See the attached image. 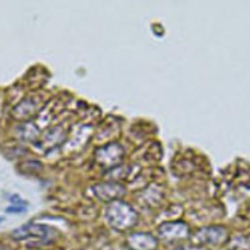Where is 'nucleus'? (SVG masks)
<instances>
[{"label": "nucleus", "instance_id": "3", "mask_svg": "<svg viewBox=\"0 0 250 250\" xmlns=\"http://www.w3.org/2000/svg\"><path fill=\"white\" fill-rule=\"evenodd\" d=\"M159 237L166 242H174L186 239L189 236L188 226L181 221L166 222L158 228Z\"/></svg>", "mask_w": 250, "mask_h": 250}, {"label": "nucleus", "instance_id": "6", "mask_svg": "<svg viewBox=\"0 0 250 250\" xmlns=\"http://www.w3.org/2000/svg\"><path fill=\"white\" fill-rule=\"evenodd\" d=\"M96 195L104 201L111 202L117 200L119 196L124 193V188L122 186L113 184V183H106V184H100L94 188Z\"/></svg>", "mask_w": 250, "mask_h": 250}, {"label": "nucleus", "instance_id": "7", "mask_svg": "<svg viewBox=\"0 0 250 250\" xmlns=\"http://www.w3.org/2000/svg\"><path fill=\"white\" fill-rule=\"evenodd\" d=\"M25 211V206L21 205H13L7 208V212H13V213H21Z\"/></svg>", "mask_w": 250, "mask_h": 250}, {"label": "nucleus", "instance_id": "9", "mask_svg": "<svg viewBox=\"0 0 250 250\" xmlns=\"http://www.w3.org/2000/svg\"><path fill=\"white\" fill-rule=\"evenodd\" d=\"M3 220H4V218H2V217H0V223H1V222H2V221H3Z\"/></svg>", "mask_w": 250, "mask_h": 250}, {"label": "nucleus", "instance_id": "4", "mask_svg": "<svg viewBox=\"0 0 250 250\" xmlns=\"http://www.w3.org/2000/svg\"><path fill=\"white\" fill-rule=\"evenodd\" d=\"M228 237L227 229L222 226H209L200 229L194 234V239L202 244L216 245L226 241Z\"/></svg>", "mask_w": 250, "mask_h": 250}, {"label": "nucleus", "instance_id": "5", "mask_svg": "<svg viewBox=\"0 0 250 250\" xmlns=\"http://www.w3.org/2000/svg\"><path fill=\"white\" fill-rule=\"evenodd\" d=\"M126 246L130 250H155L157 239L148 232H134L127 237Z\"/></svg>", "mask_w": 250, "mask_h": 250}, {"label": "nucleus", "instance_id": "2", "mask_svg": "<svg viewBox=\"0 0 250 250\" xmlns=\"http://www.w3.org/2000/svg\"><path fill=\"white\" fill-rule=\"evenodd\" d=\"M53 229L45 225H38V224H33L29 223L26 225H23L18 229H15L11 236L15 240H22L28 237H37L40 238L44 241H51Z\"/></svg>", "mask_w": 250, "mask_h": 250}, {"label": "nucleus", "instance_id": "1", "mask_svg": "<svg viewBox=\"0 0 250 250\" xmlns=\"http://www.w3.org/2000/svg\"><path fill=\"white\" fill-rule=\"evenodd\" d=\"M105 218L110 227L118 231H125L132 229L138 221V215L135 210L121 200L111 201L107 205Z\"/></svg>", "mask_w": 250, "mask_h": 250}, {"label": "nucleus", "instance_id": "8", "mask_svg": "<svg viewBox=\"0 0 250 250\" xmlns=\"http://www.w3.org/2000/svg\"><path fill=\"white\" fill-rule=\"evenodd\" d=\"M176 250H207V249L201 246H182L177 248Z\"/></svg>", "mask_w": 250, "mask_h": 250}]
</instances>
